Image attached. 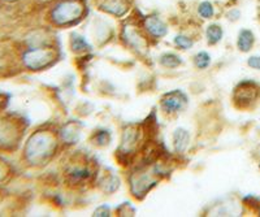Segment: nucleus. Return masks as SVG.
<instances>
[{
	"mask_svg": "<svg viewBox=\"0 0 260 217\" xmlns=\"http://www.w3.org/2000/svg\"><path fill=\"white\" fill-rule=\"evenodd\" d=\"M71 47L72 50H73L74 52H77V54H80V52H86V51H89L90 48H91L89 46V43L86 42L85 39L81 35H78V34H72Z\"/></svg>",
	"mask_w": 260,
	"mask_h": 217,
	"instance_id": "obj_16",
	"label": "nucleus"
},
{
	"mask_svg": "<svg viewBox=\"0 0 260 217\" xmlns=\"http://www.w3.org/2000/svg\"><path fill=\"white\" fill-rule=\"evenodd\" d=\"M260 87L252 81H243L234 89L233 101L234 105L240 110L251 108L255 101L259 99Z\"/></svg>",
	"mask_w": 260,
	"mask_h": 217,
	"instance_id": "obj_2",
	"label": "nucleus"
},
{
	"mask_svg": "<svg viewBox=\"0 0 260 217\" xmlns=\"http://www.w3.org/2000/svg\"><path fill=\"white\" fill-rule=\"evenodd\" d=\"M143 29H145L147 37L160 39L168 33V27L166 22L162 21L159 16H146L143 18Z\"/></svg>",
	"mask_w": 260,
	"mask_h": 217,
	"instance_id": "obj_6",
	"label": "nucleus"
},
{
	"mask_svg": "<svg viewBox=\"0 0 260 217\" xmlns=\"http://www.w3.org/2000/svg\"><path fill=\"white\" fill-rule=\"evenodd\" d=\"M108 213H110V209L107 205H102L95 211V216H108Z\"/></svg>",
	"mask_w": 260,
	"mask_h": 217,
	"instance_id": "obj_23",
	"label": "nucleus"
},
{
	"mask_svg": "<svg viewBox=\"0 0 260 217\" xmlns=\"http://www.w3.org/2000/svg\"><path fill=\"white\" fill-rule=\"evenodd\" d=\"M255 43V35L251 30L242 29L238 34V39H237V47L242 52H248L251 50L252 46Z\"/></svg>",
	"mask_w": 260,
	"mask_h": 217,
	"instance_id": "obj_13",
	"label": "nucleus"
},
{
	"mask_svg": "<svg viewBox=\"0 0 260 217\" xmlns=\"http://www.w3.org/2000/svg\"><path fill=\"white\" fill-rule=\"evenodd\" d=\"M139 140V130L136 126H129L125 129L124 134H122L121 146L118 149V154L125 158H129L136 152L137 147H138Z\"/></svg>",
	"mask_w": 260,
	"mask_h": 217,
	"instance_id": "obj_5",
	"label": "nucleus"
},
{
	"mask_svg": "<svg viewBox=\"0 0 260 217\" xmlns=\"http://www.w3.org/2000/svg\"><path fill=\"white\" fill-rule=\"evenodd\" d=\"M159 63L160 65L172 69V68H177V66H180L181 64H182V60H181V57L177 56V55L167 52V54H162L161 56H160Z\"/></svg>",
	"mask_w": 260,
	"mask_h": 217,
	"instance_id": "obj_15",
	"label": "nucleus"
},
{
	"mask_svg": "<svg viewBox=\"0 0 260 217\" xmlns=\"http://www.w3.org/2000/svg\"><path fill=\"white\" fill-rule=\"evenodd\" d=\"M190 142V134L189 131L185 130L182 128L176 129V131L173 133V146H175L176 152L178 154H182L185 150L187 149Z\"/></svg>",
	"mask_w": 260,
	"mask_h": 217,
	"instance_id": "obj_12",
	"label": "nucleus"
},
{
	"mask_svg": "<svg viewBox=\"0 0 260 217\" xmlns=\"http://www.w3.org/2000/svg\"><path fill=\"white\" fill-rule=\"evenodd\" d=\"M194 64L198 69H206L210 66L211 64V56L207 54V52H198V54L194 56Z\"/></svg>",
	"mask_w": 260,
	"mask_h": 217,
	"instance_id": "obj_18",
	"label": "nucleus"
},
{
	"mask_svg": "<svg viewBox=\"0 0 260 217\" xmlns=\"http://www.w3.org/2000/svg\"><path fill=\"white\" fill-rule=\"evenodd\" d=\"M130 8L129 0H102L99 3V9L104 13L122 17L127 13Z\"/></svg>",
	"mask_w": 260,
	"mask_h": 217,
	"instance_id": "obj_8",
	"label": "nucleus"
},
{
	"mask_svg": "<svg viewBox=\"0 0 260 217\" xmlns=\"http://www.w3.org/2000/svg\"><path fill=\"white\" fill-rule=\"evenodd\" d=\"M67 181L72 185H81L90 178L92 175L91 170L86 165H72L67 169Z\"/></svg>",
	"mask_w": 260,
	"mask_h": 217,
	"instance_id": "obj_10",
	"label": "nucleus"
},
{
	"mask_svg": "<svg viewBox=\"0 0 260 217\" xmlns=\"http://www.w3.org/2000/svg\"><path fill=\"white\" fill-rule=\"evenodd\" d=\"M53 54L51 51L47 50H38L36 52L29 55V60L31 61L30 65L32 68H41V66H46L50 61H52Z\"/></svg>",
	"mask_w": 260,
	"mask_h": 217,
	"instance_id": "obj_11",
	"label": "nucleus"
},
{
	"mask_svg": "<svg viewBox=\"0 0 260 217\" xmlns=\"http://www.w3.org/2000/svg\"><path fill=\"white\" fill-rule=\"evenodd\" d=\"M53 142L55 140L48 134H39L34 139V143H32V147H36V150L32 149L30 154L34 158H45V156L50 155L51 151L53 150V146H55Z\"/></svg>",
	"mask_w": 260,
	"mask_h": 217,
	"instance_id": "obj_9",
	"label": "nucleus"
},
{
	"mask_svg": "<svg viewBox=\"0 0 260 217\" xmlns=\"http://www.w3.org/2000/svg\"><path fill=\"white\" fill-rule=\"evenodd\" d=\"M198 13L202 18L204 20H210L215 15V8H213V4L211 2L204 0L198 6Z\"/></svg>",
	"mask_w": 260,
	"mask_h": 217,
	"instance_id": "obj_17",
	"label": "nucleus"
},
{
	"mask_svg": "<svg viewBox=\"0 0 260 217\" xmlns=\"http://www.w3.org/2000/svg\"><path fill=\"white\" fill-rule=\"evenodd\" d=\"M43 2H46V0H43Z\"/></svg>",
	"mask_w": 260,
	"mask_h": 217,
	"instance_id": "obj_24",
	"label": "nucleus"
},
{
	"mask_svg": "<svg viewBox=\"0 0 260 217\" xmlns=\"http://www.w3.org/2000/svg\"><path fill=\"white\" fill-rule=\"evenodd\" d=\"M222 27L217 24H211L207 26V30H206V37H207V42L208 45L213 46L217 45L222 39Z\"/></svg>",
	"mask_w": 260,
	"mask_h": 217,
	"instance_id": "obj_14",
	"label": "nucleus"
},
{
	"mask_svg": "<svg viewBox=\"0 0 260 217\" xmlns=\"http://www.w3.org/2000/svg\"><path fill=\"white\" fill-rule=\"evenodd\" d=\"M192 43H194L192 39L186 35H177L175 38V45L181 50H189L190 47H192Z\"/></svg>",
	"mask_w": 260,
	"mask_h": 217,
	"instance_id": "obj_20",
	"label": "nucleus"
},
{
	"mask_svg": "<svg viewBox=\"0 0 260 217\" xmlns=\"http://www.w3.org/2000/svg\"><path fill=\"white\" fill-rule=\"evenodd\" d=\"M161 110L166 113L180 112L186 104V96L181 91H172L161 99Z\"/></svg>",
	"mask_w": 260,
	"mask_h": 217,
	"instance_id": "obj_7",
	"label": "nucleus"
},
{
	"mask_svg": "<svg viewBox=\"0 0 260 217\" xmlns=\"http://www.w3.org/2000/svg\"><path fill=\"white\" fill-rule=\"evenodd\" d=\"M156 179L152 178V175L138 173L134 174L130 179V189L136 198H143L151 189L156 185Z\"/></svg>",
	"mask_w": 260,
	"mask_h": 217,
	"instance_id": "obj_4",
	"label": "nucleus"
},
{
	"mask_svg": "<svg viewBox=\"0 0 260 217\" xmlns=\"http://www.w3.org/2000/svg\"><path fill=\"white\" fill-rule=\"evenodd\" d=\"M91 140L96 146H106V144L110 143V134L107 133L106 130H99L92 135Z\"/></svg>",
	"mask_w": 260,
	"mask_h": 217,
	"instance_id": "obj_19",
	"label": "nucleus"
},
{
	"mask_svg": "<svg viewBox=\"0 0 260 217\" xmlns=\"http://www.w3.org/2000/svg\"><path fill=\"white\" fill-rule=\"evenodd\" d=\"M228 20H231V21H238L241 17V12H240V9H236L233 8L232 11H229L226 15Z\"/></svg>",
	"mask_w": 260,
	"mask_h": 217,
	"instance_id": "obj_21",
	"label": "nucleus"
},
{
	"mask_svg": "<svg viewBox=\"0 0 260 217\" xmlns=\"http://www.w3.org/2000/svg\"><path fill=\"white\" fill-rule=\"evenodd\" d=\"M83 0H60L50 12V20L56 26H71L78 24L85 16Z\"/></svg>",
	"mask_w": 260,
	"mask_h": 217,
	"instance_id": "obj_1",
	"label": "nucleus"
},
{
	"mask_svg": "<svg viewBox=\"0 0 260 217\" xmlns=\"http://www.w3.org/2000/svg\"><path fill=\"white\" fill-rule=\"evenodd\" d=\"M247 64H248V66H251V68L260 70V56L250 57L247 61Z\"/></svg>",
	"mask_w": 260,
	"mask_h": 217,
	"instance_id": "obj_22",
	"label": "nucleus"
},
{
	"mask_svg": "<svg viewBox=\"0 0 260 217\" xmlns=\"http://www.w3.org/2000/svg\"><path fill=\"white\" fill-rule=\"evenodd\" d=\"M121 38L126 43V46H129L133 50L138 51V52H142V51H145L147 48V45H146V35H143L141 33V30L132 24H127L122 27Z\"/></svg>",
	"mask_w": 260,
	"mask_h": 217,
	"instance_id": "obj_3",
	"label": "nucleus"
}]
</instances>
